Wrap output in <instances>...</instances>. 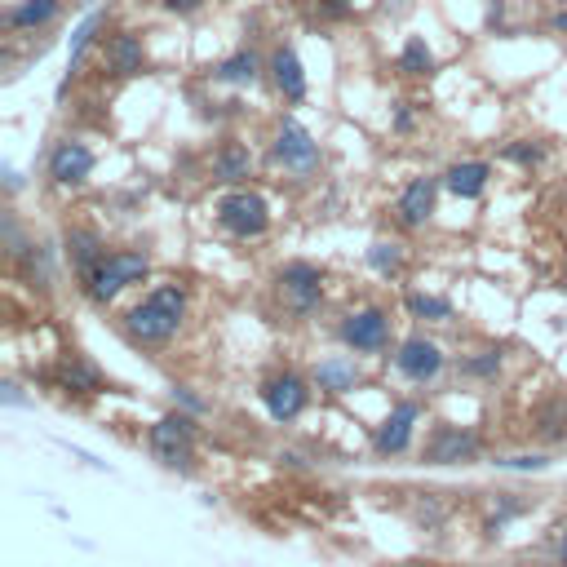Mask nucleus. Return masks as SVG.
I'll return each instance as SVG.
<instances>
[{"label": "nucleus", "mask_w": 567, "mask_h": 567, "mask_svg": "<svg viewBox=\"0 0 567 567\" xmlns=\"http://www.w3.org/2000/svg\"><path fill=\"white\" fill-rule=\"evenodd\" d=\"M187 311H191V297L182 284H156L138 306L125 311V337L133 346H164L182 333L187 324Z\"/></svg>", "instance_id": "1"}, {"label": "nucleus", "mask_w": 567, "mask_h": 567, "mask_svg": "<svg viewBox=\"0 0 567 567\" xmlns=\"http://www.w3.org/2000/svg\"><path fill=\"white\" fill-rule=\"evenodd\" d=\"M195 443H200V426H195V412L173 408L160 421H151L147 430V448L164 470H191L195 466Z\"/></svg>", "instance_id": "2"}, {"label": "nucleus", "mask_w": 567, "mask_h": 567, "mask_svg": "<svg viewBox=\"0 0 567 567\" xmlns=\"http://www.w3.org/2000/svg\"><path fill=\"white\" fill-rule=\"evenodd\" d=\"M147 271H151V257L142 249H116L85 275V297L89 302H98V306H107V302H116L129 284L147 280Z\"/></svg>", "instance_id": "3"}, {"label": "nucleus", "mask_w": 567, "mask_h": 567, "mask_svg": "<svg viewBox=\"0 0 567 567\" xmlns=\"http://www.w3.org/2000/svg\"><path fill=\"white\" fill-rule=\"evenodd\" d=\"M213 218H218V226L231 240H262L271 231V204L249 187H235L213 204Z\"/></svg>", "instance_id": "4"}, {"label": "nucleus", "mask_w": 567, "mask_h": 567, "mask_svg": "<svg viewBox=\"0 0 567 567\" xmlns=\"http://www.w3.org/2000/svg\"><path fill=\"white\" fill-rule=\"evenodd\" d=\"M311 395H315V381H306L302 373H293V368H280V373L262 377V386H257V399H262L266 417H271L275 426H293V421L311 408Z\"/></svg>", "instance_id": "5"}, {"label": "nucleus", "mask_w": 567, "mask_h": 567, "mask_svg": "<svg viewBox=\"0 0 567 567\" xmlns=\"http://www.w3.org/2000/svg\"><path fill=\"white\" fill-rule=\"evenodd\" d=\"M337 342H342L350 355H381V350L390 346V311L386 306L346 311L342 324H337Z\"/></svg>", "instance_id": "6"}, {"label": "nucleus", "mask_w": 567, "mask_h": 567, "mask_svg": "<svg viewBox=\"0 0 567 567\" xmlns=\"http://www.w3.org/2000/svg\"><path fill=\"white\" fill-rule=\"evenodd\" d=\"M275 288H280V302L288 315H311L319 311V302H324V271H319L315 262H284L280 275H275Z\"/></svg>", "instance_id": "7"}, {"label": "nucleus", "mask_w": 567, "mask_h": 567, "mask_svg": "<svg viewBox=\"0 0 567 567\" xmlns=\"http://www.w3.org/2000/svg\"><path fill=\"white\" fill-rule=\"evenodd\" d=\"M443 368H448V355H443V346L435 337L412 333L395 346V373L404 381H412V386H435L443 377Z\"/></svg>", "instance_id": "8"}, {"label": "nucleus", "mask_w": 567, "mask_h": 567, "mask_svg": "<svg viewBox=\"0 0 567 567\" xmlns=\"http://www.w3.org/2000/svg\"><path fill=\"white\" fill-rule=\"evenodd\" d=\"M426 417V404L421 399H395L390 412L381 417V426L373 430V452L377 457H404L412 448V435H417V421Z\"/></svg>", "instance_id": "9"}, {"label": "nucleus", "mask_w": 567, "mask_h": 567, "mask_svg": "<svg viewBox=\"0 0 567 567\" xmlns=\"http://www.w3.org/2000/svg\"><path fill=\"white\" fill-rule=\"evenodd\" d=\"M483 452V435L474 426H452V421H443L426 435V448H421V457H426V466H466Z\"/></svg>", "instance_id": "10"}, {"label": "nucleus", "mask_w": 567, "mask_h": 567, "mask_svg": "<svg viewBox=\"0 0 567 567\" xmlns=\"http://www.w3.org/2000/svg\"><path fill=\"white\" fill-rule=\"evenodd\" d=\"M275 160L284 164L288 173H315L319 164V142L311 138V129L302 120L288 116L280 129H275Z\"/></svg>", "instance_id": "11"}, {"label": "nucleus", "mask_w": 567, "mask_h": 567, "mask_svg": "<svg viewBox=\"0 0 567 567\" xmlns=\"http://www.w3.org/2000/svg\"><path fill=\"white\" fill-rule=\"evenodd\" d=\"M94 164H98V156L85 147V142L63 138L54 151H49V182H54V187H80V182H89Z\"/></svg>", "instance_id": "12"}, {"label": "nucleus", "mask_w": 567, "mask_h": 567, "mask_svg": "<svg viewBox=\"0 0 567 567\" xmlns=\"http://www.w3.org/2000/svg\"><path fill=\"white\" fill-rule=\"evenodd\" d=\"M435 200H439V178H412L395 200V218L417 231V226L435 218Z\"/></svg>", "instance_id": "13"}, {"label": "nucleus", "mask_w": 567, "mask_h": 567, "mask_svg": "<svg viewBox=\"0 0 567 567\" xmlns=\"http://www.w3.org/2000/svg\"><path fill=\"white\" fill-rule=\"evenodd\" d=\"M311 381H315L319 395L337 399V395H350V390L364 381V373H359V359L355 355H328V359H319V364H315Z\"/></svg>", "instance_id": "14"}, {"label": "nucleus", "mask_w": 567, "mask_h": 567, "mask_svg": "<svg viewBox=\"0 0 567 567\" xmlns=\"http://www.w3.org/2000/svg\"><path fill=\"white\" fill-rule=\"evenodd\" d=\"M54 386L63 390V395H80V399H94L107 390V381H102V373L94 364H89L85 355H67L63 364L54 368Z\"/></svg>", "instance_id": "15"}, {"label": "nucleus", "mask_w": 567, "mask_h": 567, "mask_svg": "<svg viewBox=\"0 0 567 567\" xmlns=\"http://www.w3.org/2000/svg\"><path fill=\"white\" fill-rule=\"evenodd\" d=\"M271 80L275 89H280L284 102H302L306 98V71H302V58L293 54L288 45H280L271 54Z\"/></svg>", "instance_id": "16"}, {"label": "nucleus", "mask_w": 567, "mask_h": 567, "mask_svg": "<svg viewBox=\"0 0 567 567\" xmlns=\"http://www.w3.org/2000/svg\"><path fill=\"white\" fill-rule=\"evenodd\" d=\"M488 178H492V164L461 160V164H452V169L443 173V187L457 195V200H479V195L488 191Z\"/></svg>", "instance_id": "17"}, {"label": "nucleus", "mask_w": 567, "mask_h": 567, "mask_svg": "<svg viewBox=\"0 0 567 567\" xmlns=\"http://www.w3.org/2000/svg\"><path fill=\"white\" fill-rule=\"evenodd\" d=\"M107 257V249H102V235L89 231V226H67V262L76 266V275L85 280L89 271Z\"/></svg>", "instance_id": "18"}, {"label": "nucleus", "mask_w": 567, "mask_h": 567, "mask_svg": "<svg viewBox=\"0 0 567 567\" xmlns=\"http://www.w3.org/2000/svg\"><path fill=\"white\" fill-rule=\"evenodd\" d=\"M107 67L116 76H142L147 71V49H142V36L120 32L107 40Z\"/></svg>", "instance_id": "19"}, {"label": "nucleus", "mask_w": 567, "mask_h": 567, "mask_svg": "<svg viewBox=\"0 0 567 567\" xmlns=\"http://www.w3.org/2000/svg\"><path fill=\"white\" fill-rule=\"evenodd\" d=\"M532 435L541 443H563L567 439V395H554L532 412Z\"/></svg>", "instance_id": "20"}, {"label": "nucleus", "mask_w": 567, "mask_h": 567, "mask_svg": "<svg viewBox=\"0 0 567 567\" xmlns=\"http://www.w3.org/2000/svg\"><path fill=\"white\" fill-rule=\"evenodd\" d=\"M249 173H253L249 147H240V142H222L218 156H213V178L226 182V187H235V182H244Z\"/></svg>", "instance_id": "21"}, {"label": "nucleus", "mask_w": 567, "mask_h": 567, "mask_svg": "<svg viewBox=\"0 0 567 567\" xmlns=\"http://www.w3.org/2000/svg\"><path fill=\"white\" fill-rule=\"evenodd\" d=\"M58 9H63V0H18V5L9 9V27H14V32H32V27L54 23Z\"/></svg>", "instance_id": "22"}, {"label": "nucleus", "mask_w": 567, "mask_h": 567, "mask_svg": "<svg viewBox=\"0 0 567 567\" xmlns=\"http://www.w3.org/2000/svg\"><path fill=\"white\" fill-rule=\"evenodd\" d=\"M257 76H262V63H257L253 49H240V54L222 58V63L213 67V80H222V85H253Z\"/></svg>", "instance_id": "23"}, {"label": "nucleus", "mask_w": 567, "mask_h": 567, "mask_svg": "<svg viewBox=\"0 0 567 567\" xmlns=\"http://www.w3.org/2000/svg\"><path fill=\"white\" fill-rule=\"evenodd\" d=\"M98 32H102V14H89L85 23H80L76 32H71V49H67V80H63V85H58V98L67 94L71 76H76V71H80V58H85V49L94 45V36H98Z\"/></svg>", "instance_id": "24"}, {"label": "nucleus", "mask_w": 567, "mask_h": 567, "mask_svg": "<svg viewBox=\"0 0 567 567\" xmlns=\"http://www.w3.org/2000/svg\"><path fill=\"white\" fill-rule=\"evenodd\" d=\"M501 364H505L501 346H488V350H474V355H461L457 373L470 377V381H497L501 377Z\"/></svg>", "instance_id": "25"}, {"label": "nucleus", "mask_w": 567, "mask_h": 567, "mask_svg": "<svg viewBox=\"0 0 567 567\" xmlns=\"http://www.w3.org/2000/svg\"><path fill=\"white\" fill-rule=\"evenodd\" d=\"M404 311L412 319H430V324H448L457 315L448 297H435V293H404Z\"/></svg>", "instance_id": "26"}, {"label": "nucleus", "mask_w": 567, "mask_h": 567, "mask_svg": "<svg viewBox=\"0 0 567 567\" xmlns=\"http://www.w3.org/2000/svg\"><path fill=\"white\" fill-rule=\"evenodd\" d=\"M368 266H373L377 275H386V280H395V275L404 271V249H399L395 240H377L373 249H368Z\"/></svg>", "instance_id": "27"}, {"label": "nucleus", "mask_w": 567, "mask_h": 567, "mask_svg": "<svg viewBox=\"0 0 567 567\" xmlns=\"http://www.w3.org/2000/svg\"><path fill=\"white\" fill-rule=\"evenodd\" d=\"M399 71H404V76H426V71H435V54H430V45L421 36H408L404 54H399Z\"/></svg>", "instance_id": "28"}, {"label": "nucleus", "mask_w": 567, "mask_h": 567, "mask_svg": "<svg viewBox=\"0 0 567 567\" xmlns=\"http://www.w3.org/2000/svg\"><path fill=\"white\" fill-rule=\"evenodd\" d=\"M501 156L510 164H519V169H536V164H545V147L541 142H528V138H514L501 147Z\"/></svg>", "instance_id": "29"}, {"label": "nucleus", "mask_w": 567, "mask_h": 567, "mask_svg": "<svg viewBox=\"0 0 567 567\" xmlns=\"http://www.w3.org/2000/svg\"><path fill=\"white\" fill-rule=\"evenodd\" d=\"M497 470H519V474H528V470H550V457H545V452H519V457H501Z\"/></svg>", "instance_id": "30"}, {"label": "nucleus", "mask_w": 567, "mask_h": 567, "mask_svg": "<svg viewBox=\"0 0 567 567\" xmlns=\"http://www.w3.org/2000/svg\"><path fill=\"white\" fill-rule=\"evenodd\" d=\"M173 404H182L187 412H195V417H200V412H209V404H204L200 395H191V386H173Z\"/></svg>", "instance_id": "31"}, {"label": "nucleus", "mask_w": 567, "mask_h": 567, "mask_svg": "<svg viewBox=\"0 0 567 567\" xmlns=\"http://www.w3.org/2000/svg\"><path fill=\"white\" fill-rule=\"evenodd\" d=\"M554 559H559V567H567V519L559 523V532H554Z\"/></svg>", "instance_id": "32"}, {"label": "nucleus", "mask_w": 567, "mask_h": 567, "mask_svg": "<svg viewBox=\"0 0 567 567\" xmlns=\"http://www.w3.org/2000/svg\"><path fill=\"white\" fill-rule=\"evenodd\" d=\"M164 9H169V14H195V9L204 5V0H160Z\"/></svg>", "instance_id": "33"}, {"label": "nucleus", "mask_w": 567, "mask_h": 567, "mask_svg": "<svg viewBox=\"0 0 567 567\" xmlns=\"http://www.w3.org/2000/svg\"><path fill=\"white\" fill-rule=\"evenodd\" d=\"M5 404H9V408H18V404H27V399H23V390H18V386H14V381H5Z\"/></svg>", "instance_id": "34"}, {"label": "nucleus", "mask_w": 567, "mask_h": 567, "mask_svg": "<svg viewBox=\"0 0 567 567\" xmlns=\"http://www.w3.org/2000/svg\"><path fill=\"white\" fill-rule=\"evenodd\" d=\"M408 129H412V111L399 107V111H395V133H408Z\"/></svg>", "instance_id": "35"}, {"label": "nucleus", "mask_w": 567, "mask_h": 567, "mask_svg": "<svg viewBox=\"0 0 567 567\" xmlns=\"http://www.w3.org/2000/svg\"><path fill=\"white\" fill-rule=\"evenodd\" d=\"M550 27H554V32H559V36H567V9H559V14L550 18Z\"/></svg>", "instance_id": "36"}]
</instances>
